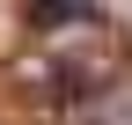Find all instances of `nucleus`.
Segmentation results:
<instances>
[{"instance_id": "f257e3e1", "label": "nucleus", "mask_w": 132, "mask_h": 125, "mask_svg": "<svg viewBox=\"0 0 132 125\" xmlns=\"http://www.w3.org/2000/svg\"><path fill=\"white\" fill-rule=\"evenodd\" d=\"M22 22L37 29V37H81V29H103L110 15L95 7V0H22Z\"/></svg>"}, {"instance_id": "f03ea898", "label": "nucleus", "mask_w": 132, "mask_h": 125, "mask_svg": "<svg viewBox=\"0 0 132 125\" xmlns=\"http://www.w3.org/2000/svg\"><path fill=\"white\" fill-rule=\"evenodd\" d=\"M59 125H132V103L110 88V96H88V103H73V111H59Z\"/></svg>"}]
</instances>
